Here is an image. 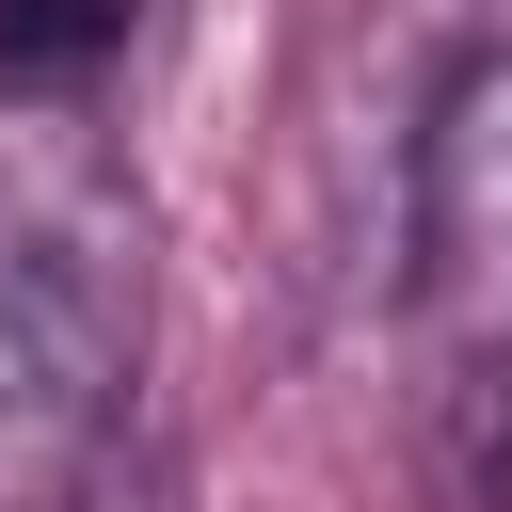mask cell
Wrapping results in <instances>:
<instances>
[{
	"instance_id": "cell-1",
	"label": "cell",
	"mask_w": 512,
	"mask_h": 512,
	"mask_svg": "<svg viewBox=\"0 0 512 512\" xmlns=\"http://www.w3.org/2000/svg\"><path fill=\"white\" fill-rule=\"evenodd\" d=\"M128 352H144L128 256L80 224H16L0 240V512H80L112 480Z\"/></svg>"
},
{
	"instance_id": "cell-2",
	"label": "cell",
	"mask_w": 512,
	"mask_h": 512,
	"mask_svg": "<svg viewBox=\"0 0 512 512\" xmlns=\"http://www.w3.org/2000/svg\"><path fill=\"white\" fill-rule=\"evenodd\" d=\"M416 320L464 400L512 384V48H464L416 128Z\"/></svg>"
},
{
	"instance_id": "cell-3",
	"label": "cell",
	"mask_w": 512,
	"mask_h": 512,
	"mask_svg": "<svg viewBox=\"0 0 512 512\" xmlns=\"http://www.w3.org/2000/svg\"><path fill=\"white\" fill-rule=\"evenodd\" d=\"M128 48V0H0V96H80Z\"/></svg>"
},
{
	"instance_id": "cell-4",
	"label": "cell",
	"mask_w": 512,
	"mask_h": 512,
	"mask_svg": "<svg viewBox=\"0 0 512 512\" xmlns=\"http://www.w3.org/2000/svg\"><path fill=\"white\" fill-rule=\"evenodd\" d=\"M80 512H160V480H96V496H80Z\"/></svg>"
}]
</instances>
